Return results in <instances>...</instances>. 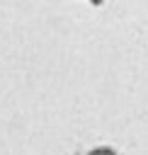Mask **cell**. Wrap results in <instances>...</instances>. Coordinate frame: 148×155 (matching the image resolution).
Masks as SVG:
<instances>
[{
    "mask_svg": "<svg viewBox=\"0 0 148 155\" xmlns=\"http://www.w3.org/2000/svg\"><path fill=\"white\" fill-rule=\"evenodd\" d=\"M92 155H112V150H104V148H102V150H95Z\"/></svg>",
    "mask_w": 148,
    "mask_h": 155,
    "instance_id": "obj_1",
    "label": "cell"
}]
</instances>
